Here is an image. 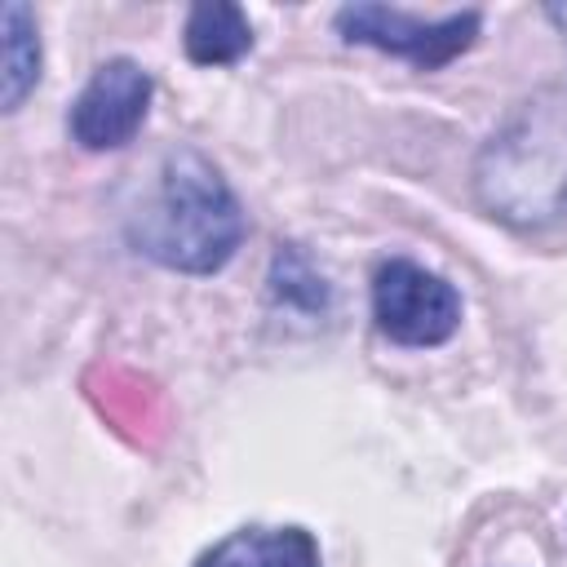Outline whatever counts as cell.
<instances>
[{"label": "cell", "mask_w": 567, "mask_h": 567, "mask_svg": "<svg viewBox=\"0 0 567 567\" xmlns=\"http://www.w3.org/2000/svg\"><path fill=\"white\" fill-rule=\"evenodd\" d=\"M195 567H323V554L315 532L301 523H248L213 540L195 558Z\"/></svg>", "instance_id": "obj_6"}, {"label": "cell", "mask_w": 567, "mask_h": 567, "mask_svg": "<svg viewBox=\"0 0 567 567\" xmlns=\"http://www.w3.org/2000/svg\"><path fill=\"white\" fill-rule=\"evenodd\" d=\"M332 27L346 44L381 49L390 58L412 62L416 71H439L478 40L483 13L461 9V13H447V18H416V13L394 9V4L354 0V4H341L332 13Z\"/></svg>", "instance_id": "obj_3"}, {"label": "cell", "mask_w": 567, "mask_h": 567, "mask_svg": "<svg viewBox=\"0 0 567 567\" xmlns=\"http://www.w3.org/2000/svg\"><path fill=\"white\" fill-rule=\"evenodd\" d=\"M244 235V204L199 146L168 151L151 199L128 217V244L177 275H217Z\"/></svg>", "instance_id": "obj_1"}, {"label": "cell", "mask_w": 567, "mask_h": 567, "mask_svg": "<svg viewBox=\"0 0 567 567\" xmlns=\"http://www.w3.org/2000/svg\"><path fill=\"white\" fill-rule=\"evenodd\" d=\"M270 301L279 310H292V315H306V319H323L328 306H332V288L328 279L315 270V261L297 248V244H279L275 261H270Z\"/></svg>", "instance_id": "obj_9"}, {"label": "cell", "mask_w": 567, "mask_h": 567, "mask_svg": "<svg viewBox=\"0 0 567 567\" xmlns=\"http://www.w3.org/2000/svg\"><path fill=\"white\" fill-rule=\"evenodd\" d=\"M474 199L514 230L567 217V84L523 97L474 159Z\"/></svg>", "instance_id": "obj_2"}, {"label": "cell", "mask_w": 567, "mask_h": 567, "mask_svg": "<svg viewBox=\"0 0 567 567\" xmlns=\"http://www.w3.org/2000/svg\"><path fill=\"white\" fill-rule=\"evenodd\" d=\"M461 292L421 261L390 257L372 270V323L403 350H434L461 328Z\"/></svg>", "instance_id": "obj_4"}, {"label": "cell", "mask_w": 567, "mask_h": 567, "mask_svg": "<svg viewBox=\"0 0 567 567\" xmlns=\"http://www.w3.org/2000/svg\"><path fill=\"white\" fill-rule=\"evenodd\" d=\"M155 80L133 58H106L71 102L66 133L84 151H120L151 115Z\"/></svg>", "instance_id": "obj_5"}, {"label": "cell", "mask_w": 567, "mask_h": 567, "mask_svg": "<svg viewBox=\"0 0 567 567\" xmlns=\"http://www.w3.org/2000/svg\"><path fill=\"white\" fill-rule=\"evenodd\" d=\"M182 44L195 66H235L252 53V22L230 0H199L186 13Z\"/></svg>", "instance_id": "obj_7"}, {"label": "cell", "mask_w": 567, "mask_h": 567, "mask_svg": "<svg viewBox=\"0 0 567 567\" xmlns=\"http://www.w3.org/2000/svg\"><path fill=\"white\" fill-rule=\"evenodd\" d=\"M0 111L13 115L40 84L44 49H40V22L22 0H4L0 9Z\"/></svg>", "instance_id": "obj_8"}]
</instances>
